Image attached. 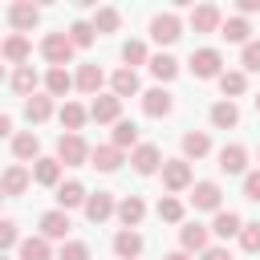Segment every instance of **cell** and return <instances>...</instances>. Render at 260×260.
<instances>
[{"label": "cell", "instance_id": "obj_14", "mask_svg": "<svg viewBox=\"0 0 260 260\" xmlns=\"http://www.w3.org/2000/svg\"><path fill=\"white\" fill-rule=\"evenodd\" d=\"M191 28H195V32H215V28H223L219 8H215V4H199V8H191Z\"/></svg>", "mask_w": 260, "mask_h": 260}, {"label": "cell", "instance_id": "obj_3", "mask_svg": "<svg viewBox=\"0 0 260 260\" xmlns=\"http://www.w3.org/2000/svg\"><path fill=\"white\" fill-rule=\"evenodd\" d=\"M191 73L199 77V81H219L223 77V57H219V49H195L191 53Z\"/></svg>", "mask_w": 260, "mask_h": 260}, {"label": "cell", "instance_id": "obj_18", "mask_svg": "<svg viewBox=\"0 0 260 260\" xmlns=\"http://www.w3.org/2000/svg\"><path fill=\"white\" fill-rule=\"evenodd\" d=\"M32 183H41V187H61V162H57V158H37V162H32Z\"/></svg>", "mask_w": 260, "mask_h": 260}, {"label": "cell", "instance_id": "obj_5", "mask_svg": "<svg viewBox=\"0 0 260 260\" xmlns=\"http://www.w3.org/2000/svg\"><path fill=\"white\" fill-rule=\"evenodd\" d=\"M150 37H154L158 45H175V41L183 37V20H179L175 12H158V16L150 20Z\"/></svg>", "mask_w": 260, "mask_h": 260}, {"label": "cell", "instance_id": "obj_34", "mask_svg": "<svg viewBox=\"0 0 260 260\" xmlns=\"http://www.w3.org/2000/svg\"><path fill=\"white\" fill-rule=\"evenodd\" d=\"M20 260H53L49 240H45V236H28V240H20Z\"/></svg>", "mask_w": 260, "mask_h": 260}, {"label": "cell", "instance_id": "obj_1", "mask_svg": "<svg viewBox=\"0 0 260 260\" xmlns=\"http://www.w3.org/2000/svg\"><path fill=\"white\" fill-rule=\"evenodd\" d=\"M73 49H77V45L69 41V32H65V28H61V32H49V37L41 41V57H45L53 69H65V65L73 61Z\"/></svg>", "mask_w": 260, "mask_h": 260}, {"label": "cell", "instance_id": "obj_44", "mask_svg": "<svg viewBox=\"0 0 260 260\" xmlns=\"http://www.w3.org/2000/svg\"><path fill=\"white\" fill-rule=\"evenodd\" d=\"M61 260H89V248H85L81 240H69V244L61 248Z\"/></svg>", "mask_w": 260, "mask_h": 260}, {"label": "cell", "instance_id": "obj_19", "mask_svg": "<svg viewBox=\"0 0 260 260\" xmlns=\"http://www.w3.org/2000/svg\"><path fill=\"white\" fill-rule=\"evenodd\" d=\"M85 199H89V195H85V187H81L77 179H69V183L57 187V207H61V211H69V207H85Z\"/></svg>", "mask_w": 260, "mask_h": 260}, {"label": "cell", "instance_id": "obj_27", "mask_svg": "<svg viewBox=\"0 0 260 260\" xmlns=\"http://www.w3.org/2000/svg\"><path fill=\"white\" fill-rule=\"evenodd\" d=\"M110 89H114V98H134L138 93V73L134 69H118L110 77Z\"/></svg>", "mask_w": 260, "mask_h": 260}, {"label": "cell", "instance_id": "obj_49", "mask_svg": "<svg viewBox=\"0 0 260 260\" xmlns=\"http://www.w3.org/2000/svg\"><path fill=\"white\" fill-rule=\"evenodd\" d=\"M0 134H12V114H0Z\"/></svg>", "mask_w": 260, "mask_h": 260}, {"label": "cell", "instance_id": "obj_6", "mask_svg": "<svg viewBox=\"0 0 260 260\" xmlns=\"http://www.w3.org/2000/svg\"><path fill=\"white\" fill-rule=\"evenodd\" d=\"M130 162H134V171H138V175H154L167 158H162V150H158L154 142H142V146H134V150H130Z\"/></svg>", "mask_w": 260, "mask_h": 260}, {"label": "cell", "instance_id": "obj_52", "mask_svg": "<svg viewBox=\"0 0 260 260\" xmlns=\"http://www.w3.org/2000/svg\"><path fill=\"white\" fill-rule=\"evenodd\" d=\"M256 154H260V150H256Z\"/></svg>", "mask_w": 260, "mask_h": 260}, {"label": "cell", "instance_id": "obj_7", "mask_svg": "<svg viewBox=\"0 0 260 260\" xmlns=\"http://www.w3.org/2000/svg\"><path fill=\"white\" fill-rule=\"evenodd\" d=\"M219 199H223V191H219V183H211V179H203V183L191 187V203H195V211H223Z\"/></svg>", "mask_w": 260, "mask_h": 260}, {"label": "cell", "instance_id": "obj_48", "mask_svg": "<svg viewBox=\"0 0 260 260\" xmlns=\"http://www.w3.org/2000/svg\"><path fill=\"white\" fill-rule=\"evenodd\" d=\"M236 8H240V16H248V12H260V0H240Z\"/></svg>", "mask_w": 260, "mask_h": 260}, {"label": "cell", "instance_id": "obj_11", "mask_svg": "<svg viewBox=\"0 0 260 260\" xmlns=\"http://www.w3.org/2000/svg\"><path fill=\"white\" fill-rule=\"evenodd\" d=\"M69 228H73V223H69V211H61V207H53V211L41 215V236H45V240H65Z\"/></svg>", "mask_w": 260, "mask_h": 260}, {"label": "cell", "instance_id": "obj_30", "mask_svg": "<svg viewBox=\"0 0 260 260\" xmlns=\"http://www.w3.org/2000/svg\"><path fill=\"white\" fill-rule=\"evenodd\" d=\"M248 32H252V24H248L244 16H228L223 28H219V37H223V41H236V45H248Z\"/></svg>", "mask_w": 260, "mask_h": 260}, {"label": "cell", "instance_id": "obj_13", "mask_svg": "<svg viewBox=\"0 0 260 260\" xmlns=\"http://www.w3.org/2000/svg\"><path fill=\"white\" fill-rule=\"evenodd\" d=\"M207 236H211V228H203V223H183L179 228V244H183V252H207Z\"/></svg>", "mask_w": 260, "mask_h": 260}, {"label": "cell", "instance_id": "obj_10", "mask_svg": "<svg viewBox=\"0 0 260 260\" xmlns=\"http://www.w3.org/2000/svg\"><path fill=\"white\" fill-rule=\"evenodd\" d=\"M114 211H118V203H114L110 191H98V195L85 199V219H89V223H106Z\"/></svg>", "mask_w": 260, "mask_h": 260}, {"label": "cell", "instance_id": "obj_38", "mask_svg": "<svg viewBox=\"0 0 260 260\" xmlns=\"http://www.w3.org/2000/svg\"><path fill=\"white\" fill-rule=\"evenodd\" d=\"M150 73H154L158 81H171V77L179 73V61L167 57V53H158V57H150Z\"/></svg>", "mask_w": 260, "mask_h": 260}, {"label": "cell", "instance_id": "obj_43", "mask_svg": "<svg viewBox=\"0 0 260 260\" xmlns=\"http://www.w3.org/2000/svg\"><path fill=\"white\" fill-rule=\"evenodd\" d=\"M240 61H244V69H252V73H256V69H260V41H248V45H244V53H240Z\"/></svg>", "mask_w": 260, "mask_h": 260}, {"label": "cell", "instance_id": "obj_33", "mask_svg": "<svg viewBox=\"0 0 260 260\" xmlns=\"http://www.w3.org/2000/svg\"><path fill=\"white\" fill-rule=\"evenodd\" d=\"M12 154H16L20 162H24V158L37 162V158H41V138H37V134H16V138H12Z\"/></svg>", "mask_w": 260, "mask_h": 260}, {"label": "cell", "instance_id": "obj_17", "mask_svg": "<svg viewBox=\"0 0 260 260\" xmlns=\"http://www.w3.org/2000/svg\"><path fill=\"white\" fill-rule=\"evenodd\" d=\"M0 53H4V61H12V65L20 69V65L28 61V53H32V45H28V37H24V32H12V37H8L4 45H0Z\"/></svg>", "mask_w": 260, "mask_h": 260}, {"label": "cell", "instance_id": "obj_31", "mask_svg": "<svg viewBox=\"0 0 260 260\" xmlns=\"http://www.w3.org/2000/svg\"><path fill=\"white\" fill-rule=\"evenodd\" d=\"M49 114H53V98H49V93H32V98L24 102V118H28V122H45Z\"/></svg>", "mask_w": 260, "mask_h": 260}, {"label": "cell", "instance_id": "obj_50", "mask_svg": "<svg viewBox=\"0 0 260 260\" xmlns=\"http://www.w3.org/2000/svg\"><path fill=\"white\" fill-rule=\"evenodd\" d=\"M162 260H191V252H183V248H179V252H167Z\"/></svg>", "mask_w": 260, "mask_h": 260}, {"label": "cell", "instance_id": "obj_23", "mask_svg": "<svg viewBox=\"0 0 260 260\" xmlns=\"http://www.w3.org/2000/svg\"><path fill=\"white\" fill-rule=\"evenodd\" d=\"M142 215H146V203H142L138 195H126V199L118 203V219H122L126 228H138V223H142Z\"/></svg>", "mask_w": 260, "mask_h": 260}, {"label": "cell", "instance_id": "obj_16", "mask_svg": "<svg viewBox=\"0 0 260 260\" xmlns=\"http://www.w3.org/2000/svg\"><path fill=\"white\" fill-rule=\"evenodd\" d=\"M114 252H118V260H138L142 256V236L134 228H122L114 236Z\"/></svg>", "mask_w": 260, "mask_h": 260}, {"label": "cell", "instance_id": "obj_22", "mask_svg": "<svg viewBox=\"0 0 260 260\" xmlns=\"http://www.w3.org/2000/svg\"><path fill=\"white\" fill-rule=\"evenodd\" d=\"M248 167V150L240 146V142H232V146H223L219 150V171H228V175H240Z\"/></svg>", "mask_w": 260, "mask_h": 260}, {"label": "cell", "instance_id": "obj_35", "mask_svg": "<svg viewBox=\"0 0 260 260\" xmlns=\"http://www.w3.org/2000/svg\"><path fill=\"white\" fill-rule=\"evenodd\" d=\"M219 89H223V98L232 102V98H240V93L248 89V77H244L240 69H223V77H219Z\"/></svg>", "mask_w": 260, "mask_h": 260}, {"label": "cell", "instance_id": "obj_45", "mask_svg": "<svg viewBox=\"0 0 260 260\" xmlns=\"http://www.w3.org/2000/svg\"><path fill=\"white\" fill-rule=\"evenodd\" d=\"M16 240H20V236H16V223L4 219V223H0V248L8 252V248H16Z\"/></svg>", "mask_w": 260, "mask_h": 260}, {"label": "cell", "instance_id": "obj_39", "mask_svg": "<svg viewBox=\"0 0 260 260\" xmlns=\"http://www.w3.org/2000/svg\"><path fill=\"white\" fill-rule=\"evenodd\" d=\"M118 24H122L118 8H98V12H93V28H98V32H118Z\"/></svg>", "mask_w": 260, "mask_h": 260}, {"label": "cell", "instance_id": "obj_29", "mask_svg": "<svg viewBox=\"0 0 260 260\" xmlns=\"http://www.w3.org/2000/svg\"><path fill=\"white\" fill-rule=\"evenodd\" d=\"M89 167H98V171H118V167H122V150H118L114 142H110V146H93Z\"/></svg>", "mask_w": 260, "mask_h": 260}, {"label": "cell", "instance_id": "obj_15", "mask_svg": "<svg viewBox=\"0 0 260 260\" xmlns=\"http://www.w3.org/2000/svg\"><path fill=\"white\" fill-rule=\"evenodd\" d=\"M28 183H32V171H28V167H20V162H12V167L4 171V179H0L4 195H24V191H28Z\"/></svg>", "mask_w": 260, "mask_h": 260}, {"label": "cell", "instance_id": "obj_46", "mask_svg": "<svg viewBox=\"0 0 260 260\" xmlns=\"http://www.w3.org/2000/svg\"><path fill=\"white\" fill-rule=\"evenodd\" d=\"M244 199H252V203H260V171H252V175H244Z\"/></svg>", "mask_w": 260, "mask_h": 260}, {"label": "cell", "instance_id": "obj_47", "mask_svg": "<svg viewBox=\"0 0 260 260\" xmlns=\"http://www.w3.org/2000/svg\"><path fill=\"white\" fill-rule=\"evenodd\" d=\"M199 260H232V252H228V248H219V244H215V248H207V252H203V256H199Z\"/></svg>", "mask_w": 260, "mask_h": 260}, {"label": "cell", "instance_id": "obj_42", "mask_svg": "<svg viewBox=\"0 0 260 260\" xmlns=\"http://www.w3.org/2000/svg\"><path fill=\"white\" fill-rule=\"evenodd\" d=\"M240 248L244 252H260V223H244V232H240Z\"/></svg>", "mask_w": 260, "mask_h": 260}, {"label": "cell", "instance_id": "obj_28", "mask_svg": "<svg viewBox=\"0 0 260 260\" xmlns=\"http://www.w3.org/2000/svg\"><path fill=\"white\" fill-rule=\"evenodd\" d=\"M207 150H211V138L203 130H187L183 134V158H203Z\"/></svg>", "mask_w": 260, "mask_h": 260}, {"label": "cell", "instance_id": "obj_12", "mask_svg": "<svg viewBox=\"0 0 260 260\" xmlns=\"http://www.w3.org/2000/svg\"><path fill=\"white\" fill-rule=\"evenodd\" d=\"M142 110H146L150 118H167V114L175 110V98H171L162 85H154V89H146V93H142Z\"/></svg>", "mask_w": 260, "mask_h": 260}, {"label": "cell", "instance_id": "obj_25", "mask_svg": "<svg viewBox=\"0 0 260 260\" xmlns=\"http://www.w3.org/2000/svg\"><path fill=\"white\" fill-rule=\"evenodd\" d=\"M102 81H106V73H102L98 65H81V69H77V89H81V93H89V98H98V89H102Z\"/></svg>", "mask_w": 260, "mask_h": 260}, {"label": "cell", "instance_id": "obj_21", "mask_svg": "<svg viewBox=\"0 0 260 260\" xmlns=\"http://www.w3.org/2000/svg\"><path fill=\"white\" fill-rule=\"evenodd\" d=\"M236 122H240V106H236V102L223 98V102L211 106V126H215V130H232Z\"/></svg>", "mask_w": 260, "mask_h": 260}, {"label": "cell", "instance_id": "obj_8", "mask_svg": "<svg viewBox=\"0 0 260 260\" xmlns=\"http://www.w3.org/2000/svg\"><path fill=\"white\" fill-rule=\"evenodd\" d=\"M89 118L93 122H122V98H114V93H98L93 98V106H89Z\"/></svg>", "mask_w": 260, "mask_h": 260}, {"label": "cell", "instance_id": "obj_51", "mask_svg": "<svg viewBox=\"0 0 260 260\" xmlns=\"http://www.w3.org/2000/svg\"><path fill=\"white\" fill-rule=\"evenodd\" d=\"M256 110H260V93H256Z\"/></svg>", "mask_w": 260, "mask_h": 260}, {"label": "cell", "instance_id": "obj_4", "mask_svg": "<svg viewBox=\"0 0 260 260\" xmlns=\"http://www.w3.org/2000/svg\"><path fill=\"white\" fill-rule=\"evenodd\" d=\"M162 187L175 195V191H187L191 187V162L187 158H167L162 162Z\"/></svg>", "mask_w": 260, "mask_h": 260}, {"label": "cell", "instance_id": "obj_2", "mask_svg": "<svg viewBox=\"0 0 260 260\" xmlns=\"http://www.w3.org/2000/svg\"><path fill=\"white\" fill-rule=\"evenodd\" d=\"M89 158H93V150L85 146L81 134H61V138H57V162H61V167H81V162H89Z\"/></svg>", "mask_w": 260, "mask_h": 260}, {"label": "cell", "instance_id": "obj_32", "mask_svg": "<svg viewBox=\"0 0 260 260\" xmlns=\"http://www.w3.org/2000/svg\"><path fill=\"white\" fill-rule=\"evenodd\" d=\"M85 118H89V110H81L77 102H65V106H61V126H65V134H77V130L85 126Z\"/></svg>", "mask_w": 260, "mask_h": 260}, {"label": "cell", "instance_id": "obj_9", "mask_svg": "<svg viewBox=\"0 0 260 260\" xmlns=\"http://www.w3.org/2000/svg\"><path fill=\"white\" fill-rule=\"evenodd\" d=\"M37 20H41V8H37V4H28V0H16V4H8V24H12L16 32H28Z\"/></svg>", "mask_w": 260, "mask_h": 260}, {"label": "cell", "instance_id": "obj_24", "mask_svg": "<svg viewBox=\"0 0 260 260\" xmlns=\"http://www.w3.org/2000/svg\"><path fill=\"white\" fill-rule=\"evenodd\" d=\"M211 232H215L219 240H228V236H240V232H244V219H240L236 211H215V219H211Z\"/></svg>", "mask_w": 260, "mask_h": 260}, {"label": "cell", "instance_id": "obj_37", "mask_svg": "<svg viewBox=\"0 0 260 260\" xmlns=\"http://www.w3.org/2000/svg\"><path fill=\"white\" fill-rule=\"evenodd\" d=\"M114 146H118V150H126V146H142V142H138V126L122 118V122L114 126Z\"/></svg>", "mask_w": 260, "mask_h": 260}, {"label": "cell", "instance_id": "obj_20", "mask_svg": "<svg viewBox=\"0 0 260 260\" xmlns=\"http://www.w3.org/2000/svg\"><path fill=\"white\" fill-rule=\"evenodd\" d=\"M37 69L32 65H20V69H12V77H8V85H12V93H24V98H32L37 93Z\"/></svg>", "mask_w": 260, "mask_h": 260}, {"label": "cell", "instance_id": "obj_26", "mask_svg": "<svg viewBox=\"0 0 260 260\" xmlns=\"http://www.w3.org/2000/svg\"><path fill=\"white\" fill-rule=\"evenodd\" d=\"M73 85H77V77H69L65 69H49V73H45V89H49V98H65Z\"/></svg>", "mask_w": 260, "mask_h": 260}, {"label": "cell", "instance_id": "obj_41", "mask_svg": "<svg viewBox=\"0 0 260 260\" xmlns=\"http://www.w3.org/2000/svg\"><path fill=\"white\" fill-rule=\"evenodd\" d=\"M158 219L179 223V219H183V203H179L175 195H162V199H158Z\"/></svg>", "mask_w": 260, "mask_h": 260}, {"label": "cell", "instance_id": "obj_36", "mask_svg": "<svg viewBox=\"0 0 260 260\" xmlns=\"http://www.w3.org/2000/svg\"><path fill=\"white\" fill-rule=\"evenodd\" d=\"M93 37H98L93 20H73V24H69V41H73L77 49H89V45H93Z\"/></svg>", "mask_w": 260, "mask_h": 260}, {"label": "cell", "instance_id": "obj_40", "mask_svg": "<svg viewBox=\"0 0 260 260\" xmlns=\"http://www.w3.org/2000/svg\"><path fill=\"white\" fill-rule=\"evenodd\" d=\"M122 61H126V69L146 65V61H150V57H146V45H142V41H126V45H122Z\"/></svg>", "mask_w": 260, "mask_h": 260}]
</instances>
